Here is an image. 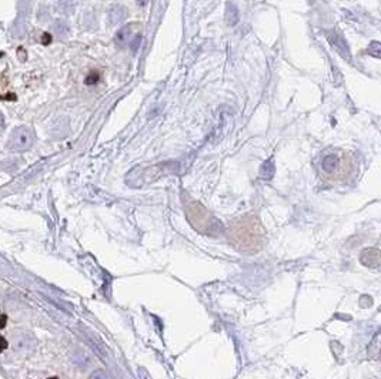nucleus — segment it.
I'll use <instances>...</instances> for the list:
<instances>
[{
    "instance_id": "obj_1",
    "label": "nucleus",
    "mask_w": 381,
    "mask_h": 379,
    "mask_svg": "<svg viewBox=\"0 0 381 379\" xmlns=\"http://www.w3.org/2000/svg\"><path fill=\"white\" fill-rule=\"evenodd\" d=\"M232 244L236 245L243 253H256L264 244L263 230H257L254 224H246L244 227H238L234 231Z\"/></svg>"
},
{
    "instance_id": "obj_2",
    "label": "nucleus",
    "mask_w": 381,
    "mask_h": 379,
    "mask_svg": "<svg viewBox=\"0 0 381 379\" xmlns=\"http://www.w3.org/2000/svg\"><path fill=\"white\" fill-rule=\"evenodd\" d=\"M35 141V135L29 127H17L12 131L6 147L12 151H25Z\"/></svg>"
},
{
    "instance_id": "obj_3",
    "label": "nucleus",
    "mask_w": 381,
    "mask_h": 379,
    "mask_svg": "<svg viewBox=\"0 0 381 379\" xmlns=\"http://www.w3.org/2000/svg\"><path fill=\"white\" fill-rule=\"evenodd\" d=\"M327 40H329V43L332 44V47L343 59L345 60H351V51H350V47H348V44H347V42H345L344 36L338 32V30H330L329 33H327Z\"/></svg>"
},
{
    "instance_id": "obj_4",
    "label": "nucleus",
    "mask_w": 381,
    "mask_h": 379,
    "mask_svg": "<svg viewBox=\"0 0 381 379\" xmlns=\"http://www.w3.org/2000/svg\"><path fill=\"white\" fill-rule=\"evenodd\" d=\"M36 346V339L32 337V334L29 332H17L14 334L13 337V348L17 351V352H22V354H27V352H32Z\"/></svg>"
},
{
    "instance_id": "obj_5",
    "label": "nucleus",
    "mask_w": 381,
    "mask_h": 379,
    "mask_svg": "<svg viewBox=\"0 0 381 379\" xmlns=\"http://www.w3.org/2000/svg\"><path fill=\"white\" fill-rule=\"evenodd\" d=\"M109 22H110V25H117V23H120V22H123L124 19H127V16H129V10L122 6V4H114V6H111L110 10H109Z\"/></svg>"
},
{
    "instance_id": "obj_6",
    "label": "nucleus",
    "mask_w": 381,
    "mask_h": 379,
    "mask_svg": "<svg viewBox=\"0 0 381 379\" xmlns=\"http://www.w3.org/2000/svg\"><path fill=\"white\" fill-rule=\"evenodd\" d=\"M340 167V157L337 154H327L324 159H323V163H321V168L326 174H334V172L338 170Z\"/></svg>"
},
{
    "instance_id": "obj_7",
    "label": "nucleus",
    "mask_w": 381,
    "mask_h": 379,
    "mask_svg": "<svg viewBox=\"0 0 381 379\" xmlns=\"http://www.w3.org/2000/svg\"><path fill=\"white\" fill-rule=\"evenodd\" d=\"M238 17H240V14H238L237 6L233 4L232 1H229L227 6H226V16H224L226 23L229 26H236L238 23Z\"/></svg>"
},
{
    "instance_id": "obj_8",
    "label": "nucleus",
    "mask_w": 381,
    "mask_h": 379,
    "mask_svg": "<svg viewBox=\"0 0 381 379\" xmlns=\"http://www.w3.org/2000/svg\"><path fill=\"white\" fill-rule=\"evenodd\" d=\"M130 37H132V26H124V27H122V29L117 32V35H116V43H117V46L123 47L124 44L130 40Z\"/></svg>"
},
{
    "instance_id": "obj_9",
    "label": "nucleus",
    "mask_w": 381,
    "mask_h": 379,
    "mask_svg": "<svg viewBox=\"0 0 381 379\" xmlns=\"http://www.w3.org/2000/svg\"><path fill=\"white\" fill-rule=\"evenodd\" d=\"M57 9L63 14H72L76 9V0H57Z\"/></svg>"
},
{
    "instance_id": "obj_10",
    "label": "nucleus",
    "mask_w": 381,
    "mask_h": 379,
    "mask_svg": "<svg viewBox=\"0 0 381 379\" xmlns=\"http://www.w3.org/2000/svg\"><path fill=\"white\" fill-rule=\"evenodd\" d=\"M274 171H276V167H274V160L269 159L263 166H261V177L266 178V180H270L271 177L274 175Z\"/></svg>"
},
{
    "instance_id": "obj_11",
    "label": "nucleus",
    "mask_w": 381,
    "mask_h": 379,
    "mask_svg": "<svg viewBox=\"0 0 381 379\" xmlns=\"http://www.w3.org/2000/svg\"><path fill=\"white\" fill-rule=\"evenodd\" d=\"M53 30L59 35V36H66L69 32H70V27L69 25L64 22V20H56L53 23Z\"/></svg>"
},
{
    "instance_id": "obj_12",
    "label": "nucleus",
    "mask_w": 381,
    "mask_h": 379,
    "mask_svg": "<svg viewBox=\"0 0 381 379\" xmlns=\"http://www.w3.org/2000/svg\"><path fill=\"white\" fill-rule=\"evenodd\" d=\"M369 53L371 56H374V57H377V59H380L381 56V51H380V43L379 42H373L369 46Z\"/></svg>"
},
{
    "instance_id": "obj_13",
    "label": "nucleus",
    "mask_w": 381,
    "mask_h": 379,
    "mask_svg": "<svg viewBox=\"0 0 381 379\" xmlns=\"http://www.w3.org/2000/svg\"><path fill=\"white\" fill-rule=\"evenodd\" d=\"M140 43H142V36H136L133 42H130V49L133 53L137 51V49L140 47Z\"/></svg>"
},
{
    "instance_id": "obj_14",
    "label": "nucleus",
    "mask_w": 381,
    "mask_h": 379,
    "mask_svg": "<svg viewBox=\"0 0 381 379\" xmlns=\"http://www.w3.org/2000/svg\"><path fill=\"white\" fill-rule=\"evenodd\" d=\"M89 379H109V377H107L106 372H103V371H95V372L90 375V378Z\"/></svg>"
},
{
    "instance_id": "obj_15",
    "label": "nucleus",
    "mask_w": 381,
    "mask_h": 379,
    "mask_svg": "<svg viewBox=\"0 0 381 379\" xmlns=\"http://www.w3.org/2000/svg\"><path fill=\"white\" fill-rule=\"evenodd\" d=\"M98 82V74L97 73H92V74H89L87 76V79H86V84H95V83H97Z\"/></svg>"
},
{
    "instance_id": "obj_16",
    "label": "nucleus",
    "mask_w": 381,
    "mask_h": 379,
    "mask_svg": "<svg viewBox=\"0 0 381 379\" xmlns=\"http://www.w3.org/2000/svg\"><path fill=\"white\" fill-rule=\"evenodd\" d=\"M7 345H9L7 341H6L3 337H0V352H1V351H4V349L7 348Z\"/></svg>"
},
{
    "instance_id": "obj_17",
    "label": "nucleus",
    "mask_w": 381,
    "mask_h": 379,
    "mask_svg": "<svg viewBox=\"0 0 381 379\" xmlns=\"http://www.w3.org/2000/svg\"><path fill=\"white\" fill-rule=\"evenodd\" d=\"M3 126H4V117H3V114L0 113V131L3 130Z\"/></svg>"
},
{
    "instance_id": "obj_18",
    "label": "nucleus",
    "mask_w": 381,
    "mask_h": 379,
    "mask_svg": "<svg viewBox=\"0 0 381 379\" xmlns=\"http://www.w3.org/2000/svg\"><path fill=\"white\" fill-rule=\"evenodd\" d=\"M136 1H137L139 6H146L148 3V0H136Z\"/></svg>"
},
{
    "instance_id": "obj_19",
    "label": "nucleus",
    "mask_w": 381,
    "mask_h": 379,
    "mask_svg": "<svg viewBox=\"0 0 381 379\" xmlns=\"http://www.w3.org/2000/svg\"><path fill=\"white\" fill-rule=\"evenodd\" d=\"M4 321H6V317L3 315V317H1V322H0V327H4Z\"/></svg>"
}]
</instances>
